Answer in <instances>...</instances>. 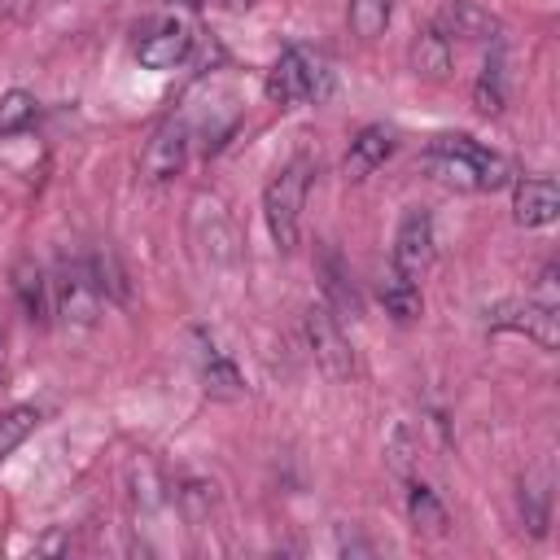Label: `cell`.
<instances>
[{
  "label": "cell",
  "mask_w": 560,
  "mask_h": 560,
  "mask_svg": "<svg viewBox=\"0 0 560 560\" xmlns=\"http://www.w3.org/2000/svg\"><path fill=\"white\" fill-rule=\"evenodd\" d=\"M328 92H332V70L324 66L319 52H311L302 44H289L267 70V96L280 109H293V105H306V101H324Z\"/></svg>",
  "instance_id": "cell-3"
},
{
  "label": "cell",
  "mask_w": 560,
  "mask_h": 560,
  "mask_svg": "<svg viewBox=\"0 0 560 560\" xmlns=\"http://www.w3.org/2000/svg\"><path fill=\"white\" fill-rule=\"evenodd\" d=\"M420 166L429 179H438L442 188H455V192H494V188L512 184V162L459 131L433 136Z\"/></svg>",
  "instance_id": "cell-1"
},
{
  "label": "cell",
  "mask_w": 560,
  "mask_h": 560,
  "mask_svg": "<svg viewBox=\"0 0 560 560\" xmlns=\"http://www.w3.org/2000/svg\"><path fill=\"white\" fill-rule=\"evenodd\" d=\"M192 48V31L179 18H158L136 35V61L144 70H175Z\"/></svg>",
  "instance_id": "cell-8"
},
{
  "label": "cell",
  "mask_w": 560,
  "mask_h": 560,
  "mask_svg": "<svg viewBox=\"0 0 560 560\" xmlns=\"http://www.w3.org/2000/svg\"><path fill=\"white\" fill-rule=\"evenodd\" d=\"M381 302H385V311H389L398 324L416 319V315H420V306H424L420 284H416L411 276H402L398 267H389V271H385V280H381Z\"/></svg>",
  "instance_id": "cell-18"
},
{
  "label": "cell",
  "mask_w": 560,
  "mask_h": 560,
  "mask_svg": "<svg viewBox=\"0 0 560 560\" xmlns=\"http://www.w3.org/2000/svg\"><path fill=\"white\" fill-rule=\"evenodd\" d=\"M451 57H455V48H451V39H446L433 22L420 26V31L411 35V44H407V61H411V70H416L420 79H446Z\"/></svg>",
  "instance_id": "cell-14"
},
{
  "label": "cell",
  "mask_w": 560,
  "mask_h": 560,
  "mask_svg": "<svg viewBox=\"0 0 560 560\" xmlns=\"http://www.w3.org/2000/svg\"><path fill=\"white\" fill-rule=\"evenodd\" d=\"M389 13H394V0H350L346 22L359 39H376V35H385Z\"/></svg>",
  "instance_id": "cell-22"
},
{
  "label": "cell",
  "mask_w": 560,
  "mask_h": 560,
  "mask_svg": "<svg viewBox=\"0 0 560 560\" xmlns=\"http://www.w3.org/2000/svg\"><path fill=\"white\" fill-rule=\"evenodd\" d=\"M389 153H394V131H389V127H363V131L350 140L341 171H346V179H368Z\"/></svg>",
  "instance_id": "cell-15"
},
{
  "label": "cell",
  "mask_w": 560,
  "mask_h": 560,
  "mask_svg": "<svg viewBox=\"0 0 560 560\" xmlns=\"http://www.w3.org/2000/svg\"><path fill=\"white\" fill-rule=\"evenodd\" d=\"M472 105L490 118V114H503V105H508V57H503V48L494 44L490 52H486V61H481V74H477V83H472Z\"/></svg>",
  "instance_id": "cell-16"
},
{
  "label": "cell",
  "mask_w": 560,
  "mask_h": 560,
  "mask_svg": "<svg viewBox=\"0 0 560 560\" xmlns=\"http://www.w3.org/2000/svg\"><path fill=\"white\" fill-rule=\"evenodd\" d=\"M223 4H228V9H232V13H245V9H249V4H254V0H223Z\"/></svg>",
  "instance_id": "cell-25"
},
{
  "label": "cell",
  "mask_w": 560,
  "mask_h": 560,
  "mask_svg": "<svg viewBox=\"0 0 560 560\" xmlns=\"http://www.w3.org/2000/svg\"><path fill=\"white\" fill-rule=\"evenodd\" d=\"M407 516H411V525H416L420 534H433V538H442L446 525H451L446 503H442V499L433 494V486L420 481V477H407Z\"/></svg>",
  "instance_id": "cell-17"
},
{
  "label": "cell",
  "mask_w": 560,
  "mask_h": 560,
  "mask_svg": "<svg viewBox=\"0 0 560 560\" xmlns=\"http://www.w3.org/2000/svg\"><path fill=\"white\" fill-rule=\"evenodd\" d=\"M433 262V214L424 206H411L402 219H398V232H394V254H389V267H398L402 276L420 280Z\"/></svg>",
  "instance_id": "cell-7"
},
{
  "label": "cell",
  "mask_w": 560,
  "mask_h": 560,
  "mask_svg": "<svg viewBox=\"0 0 560 560\" xmlns=\"http://www.w3.org/2000/svg\"><path fill=\"white\" fill-rule=\"evenodd\" d=\"M35 424H39V411L35 407H9V411H0V459L13 455L31 438Z\"/></svg>",
  "instance_id": "cell-23"
},
{
  "label": "cell",
  "mask_w": 560,
  "mask_h": 560,
  "mask_svg": "<svg viewBox=\"0 0 560 560\" xmlns=\"http://www.w3.org/2000/svg\"><path fill=\"white\" fill-rule=\"evenodd\" d=\"M197 363H201V381H206L210 398H236L245 389L236 363L228 359V350L219 341H210L206 332H197Z\"/></svg>",
  "instance_id": "cell-12"
},
{
  "label": "cell",
  "mask_w": 560,
  "mask_h": 560,
  "mask_svg": "<svg viewBox=\"0 0 560 560\" xmlns=\"http://www.w3.org/2000/svg\"><path fill=\"white\" fill-rule=\"evenodd\" d=\"M39 118V101L26 88H9L0 96V136H18Z\"/></svg>",
  "instance_id": "cell-21"
},
{
  "label": "cell",
  "mask_w": 560,
  "mask_h": 560,
  "mask_svg": "<svg viewBox=\"0 0 560 560\" xmlns=\"http://www.w3.org/2000/svg\"><path fill=\"white\" fill-rule=\"evenodd\" d=\"M31 9H35V0H0V13L13 18V22H22Z\"/></svg>",
  "instance_id": "cell-24"
},
{
  "label": "cell",
  "mask_w": 560,
  "mask_h": 560,
  "mask_svg": "<svg viewBox=\"0 0 560 560\" xmlns=\"http://www.w3.org/2000/svg\"><path fill=\"white\" fill-rule=\"evenodd\" d=\"M188 140H192L188 122H184L179 114H171V118L149 136V144H144V153H140L144 175H149L153 184L175 179V175L184 171V162H188Z\"/></svg>",
  "instance_id": "cell-9"
},
{
  "label": "cell",
  "mask_w": 560,
  "mask_h": 560,
  "mask_svg": "<svg viewBox=\"0 0 560 560\" xmlns=\"http://www.w3.org/2000/svg\"><path fill=\"white\" fill-rule=\"evenodd\" d=\"M306 341H311L315 363H319L332 381H350V376H354V354H350L346 328H341V319H337L324 302L306 306Z\"/></svg>",
  "instance_id": "cell-6"
},
{
  "label": "cell",
  "mask_w": 560,
  "mask_h": 560,
  "mask_svg": "<svg viewBox=\"0 0 560 560\" xmlns=\"http://www.w3.org/2000/svg\"><path fill=\"white\" fill-rule=\"evenodd\" d=\"M481 315H486L490 332H525L542 350L560 346V315H556V306H542L534 298H525V302L521 298H503V302H490Z\"/></svg>",
  "instance_id": "cell-5"
},
{
  "label": "cell",
  "mask_w": 560,
  "mask_h": 560,
  "mask_svg": "<svg viewBox=\"0 0 560 560\" xmlns=\"http://www.w3.org/2000/svg\"><path fill=\"white\" fill-rule=\"evenodd\" d=\"M101 302H105V293L92 276V262L88 258H61L52 271V315H61L74 328H92L101 315Z\"/></svg>",
  "instance_id": "cell-4"
},
{
  "label": "cell",
  "mask_w": 560,
  "mask_h": 560,
  "mask_svg": "<svg viewBox=\"0 0 560 560\" xmlns=\"http://www.w3.org/2000/svg\"><path fill=\"white\" fill-rule=\"evenodd\" d=\"M560 214V188L551 175H525L512 188V219L521 228H547Z\"/></svg>",
  "instance_id": "cell-11"
},
{
  "label": "cell",
  "mask_w": 560,
  "mask_h": 560,
  "mask_svg": "<svg viewBox=\"0 0 560 560\" xmlns=\"http://www.w3.org/2000/svg\"><path fill=\"white\" fill-rule=\"evenodd\" d=\"M521 521L529 525V534H547V521H551V481H547V472L521 477Z\"/></svg>",
  "instance_id": "cell-19"
},
{
  "label": "cell",
  "mask_w": 560,
  "mask_h": 560,
  "mask_svg": "<svg viewBox=\"0 0 560 560\" xmlns=\"http://www.w3.org/2000/svg\"><path fill=\"white\" fill-rule=\"evenodd\" d=\"M13 293L22 302V315L31 324H48L52 319V280L44 276V267H35L31 258H22L13 267Z\"/></svg>",
  "instance_id": "cell-13"
},
{
  "label": "cell",
  "mask_w": 560,
  "mask_h": 560,
  "mask_svg": "<svg viewBox=\"0 0 560 560\" xmlns=\"http://www.w3.org/2000/svg\"><path fill=\"white\" fill-rule=\"evenodd\" d=\"M324 293H328V311L337 315V319H354L359 315V298H354V284H350V276L341 271V258L337 254H328L324 258Z\"/></svg>",
  "instance_id": "cell-20"
},
{
  "label": "cell",
  "mask_w": 560,
  "mask_h": 560,
  "mask_svg": "<svg viewBox=\"0 0 560 560\" xmlns=\"http://www.w3.org/2000/svg\"><path fill=\"white\" fill-rule=\"evenodd\" d=\"M311 175H315V162L311 158H289L262 188V219H267V232L271 241L289 254L298 249V236H302V206H306V192H311Z\"/></svg>",
  "instance_id": "cell-2"
},
{
  "label": "cell",
  "mask_w": 560,
  "mask_h": 560,
  "mask_svg": "<svg viewBox=\"0 0 560 560\" xmlns=\"http://www.w3.org/2000/svg\"><path fill=\"white\" fill-rule=\"evenodd\" d=\"M433 26L455 44V39H468V44H499V18L490 9H481L477 0H442V9L433 13Z\"/></svg>",
  "instance_id": "cell-10"
},
{
  "label": "cell",
  "mask_w": 560,
  "mask_h": 560,
  "mask_svg": "<svg viewBox=\"0 0 560 560\" xmlns=\"http://www.w3.org/2000/svg\"><path fill=\"white\" fill-rule=\"evenodd\" d=\"M171 4H184V9H201L206 0H171Z\"/></svg>",
  "instance_id": "cell-26"
}]
</instances>
